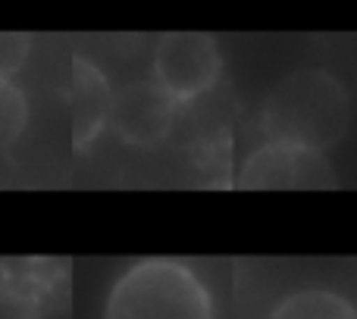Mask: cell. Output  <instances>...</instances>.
Here are the masks:
<instances>
[{
  "mask_svg": "<svg viewBox=\"0 0 357 319\" xmlns=\"http://www.w3.org/2000/svg\"><path fill=\"white\" fill-rule=\"evenodd\" d=\"M110 100L113 88L104 79L94 63L75 56L73 63V98H69V110H73V141L79 148L91 144L98 132L107 125L110 116Z\"/></svg>",
  "mask_w": 357,
  "mask_h": 319,
  "instance_id": "cell-6",
  "label": "cell"
},
{
  "mask_svg": "<svg viewBox=\"0 0 357 319\" xmlns=\"http://www.w3.org/2000/svg\"><path fill=\"white\" fill-rule=\"evenodd\" d=\"M31 38L22 31H0V79H13L29 60Z\"/></svg>",
  "mask_w": 357,
  "mask_h": 319,
  "instance_id": "cell-10",
  "label": "cell"
},
{
  "mask_svg": "<svg viewBox=\"0 0 357 319\" xmlns=\"http://www.w3.org/2000/svg\"><path fill=\"white\" fill-rule=\"evenodd\" d=\"M222 72L220 47L204 31H169L154 50V81L176 100L201 98Z\"/></svg>",
  "mask_w": 357,
  "mask_h": 319,
  "instance_id": "cell-3",
  "label": "cell"
},
{
  "mask_svg": "<svg viewBox=\"0 0 357 319\" xmlns=\"http://www.w3.org/2000/svg\"><path fill=\"white\" fill-rule=\"evenodd\" d=\"M29 125V100L13 79H0V150H10Z\"/></svg>",
  "mask_w": 357,
  "mask_h": 319,
  "instance_id": "cell-8",
  "label": "cell"
},
{
  "mask_svg": "<svg viewBox=\"0 0 357 319\" xmlns=\"http://www.w3.org/2000/svg\"><path fill=\"white\" fill-rule=\"evenodd\" d=\"M0 319H41V307L25 288L0 282Z\"/></svg>",
  "mask_w": 357,
  "mask_h": 319,
  "instance_id": "cell-9",
  "label": "cell"
},
{
  "mask_svg": "<svg viewBox=\"0 0 357 319\" xmlns=\"http://www.w3.org/2000/svg\"><path fill=\"white\" fill-rule=\"evenodd\" d=\"M335 185L339 182L326 154L279 141L257 148L238 172L241 191H323Z\"/></svg>",
  "mask_w": 357,
  "mask_h": 319,
  "instance_id": "cell-4",
  "label": "cell"
},
{
  "mask_svg": "<svg viewBox=\"0 0 357 319\" xmlns=\"http://www.w3.org/2000/svg\"><path fill=\"white\" fill-rule=\"evenodd\" d=\"M104 319H216V310L191 266L151 257L113 282Z\"/></svg>",
  "mask_w": 357,
  "mask_h": 319,
  "instance_id": "cell-2",
  "label": "cell"
},
{
  "mask_svg": "<svg viewBox=\"0 0 357 319\" xmlns=\"http://www.w3.org/2000/svg\"><path fill=\"white\" fill-rule=\"evenodd\" d=\"M270 319H357V310L333 288H301L285 295Z\"/></svg>",
  "mask_w": 357,
  "mask_h": 319,
  "instance_id": "cell-7",
  "label": "cell"
},
{
  "mask_svg": "<svg viewBox=\"0 0 357 319\" xmlns=\"http://www.w3.org/2000/svg\"><path fill=\"white\" fill-rule=\"evenodd\" d=\"M107 123L132 148H154L173 129L176 100L157 81H132L113 94Z\"/></svg>",
  "mask_w": 357,
  "mask_h": 319,
  "instance_id": "cell-5",
  "label": "cell"
},
{
  "mask_svg": "<svg viewBox=\"0 0 357 319\" xmlns=\"http://www.w3.org/2000/svg\"><path fill=\"white\" fill-rule=\"evenodd\" d=\"M260 123L266 141L326 154L351 125V98L326 69H298L270 91Z\"/></svg>",
  "mask_w": 357,
  "mask_h": 319,
  "instance_id": "cell-1",
  "label": "cell"
}]
</instances>
